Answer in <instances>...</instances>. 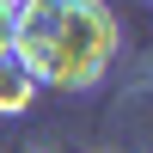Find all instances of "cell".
<instances>
[{"instance_id": "cell-2", "label": "cell", "mask_w": 153, "mask_h": 153, "mask_svg": "<svg viewBox=\"0 0 153 153\" xmlns=\"http://www.w3.org/2000/svg\"><path fill=\"white\" fill-rule=\"evenodd\" d=\"M25 104H31V74L19 61H0V117L6 110H25Z\"/></svg>"}, {"instance_id": "cell-3", "label": "cell", "mask_w": 153, "mask_h": 153, "mask_svg": "<svg viewBox=\"0 0 153 153\" xmlns=\"http://www.w3.org/2000/svg\"><path fill=\"white\" fill-rule=\"evenodd\" d=\"M6 49H12V6L0 0V61H6Z\"/></svg>"}, {"instance_id": "cell-1", "label": "cell", "mask_w": 153, "mask_h": 153, "mask_svg": "<svg viewBox=\"0 0 153 153\" xmlns=\"http://www.w3.org/2000/svg\"><path fill=\"white\" fill-rule=\"evenodd\" d=\"M12 49L31 80L80 92L98 74H110L117 12L98 0H25L12 6Z\"/></svg>"}]
</instances>
